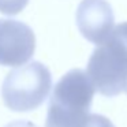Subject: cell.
<instances>
[{"label": "cell", "instance_id": "cell-7", "mask_svg": "<svg viewBox=\"0 0 127 127\" xmlns=\"http://www.w3.org/2000/svg\"><path fill=\"white\" fill-rule=\"evenodd\" d=\"M83 127H113V124L105 116L97 115V113H90Z\"/></svg>", "mask_w": 127, "mask_h": 127}, {"label": "cell", "instance_id": "cell-8", "mask_svg": "<svg viewBox=\"0 0 127 127\" xmlns=\"http://www.w3.org/2000/svg\"><path fill=\"white\" fill-rule=\"evenodd\" d=\"M4 127H37V126L33 124L32 122H28V120H15V122L8 123Z\"/></svg>", "mask_w": 127, "mask_h": 127}, {"label": "cell", "instance_id": "cell-5", "mask_svg": "<svg viewBox=\"0 0 127 127\" xmlns=\"http://www.w3.org/2000/svg\"><path fill=\"white\" fill-rule=\"evenodd\" d=\"M78 30L88 41L101 44L113 29L112 7L107 0H82L75 14Z\"/></svg>", "mask_w": 127, "mask_h": 127}, {"label": "cell", "instance_id": "cell-6", "mask_svg": "<svg viewBox=\"0 0 127 127\" xmlns=\"http://www.w3.org/2000/svg\"><path fill=\"white\" fill-rule=\"evenodd\" d=\"M29 0H0V12L4 15H17L28 6Z\"/></svg>", "mask_w": 127, "mask_h": 127}, {"label": "cell", "instance_id": "cell-9", "mask_svg": "<svg viewBox=\"0 0 127 127\" xmlns=\"http://www.w3.org/2000/svg\"><path fill=\"white\" fill-rule=\"evenodd\" d=\"M123 92H126V93H127V78H126V81H124V85H123Z\"/></svg>", "mask_w": 127, "mask_h": 127}, {"label": "cell", "instance_id": "cell-1", "mask_svg": "<svg viewBox=\"0 0 127 127\" xmlns=\"http://www.w3.org/2000/svg\"><path fill=\"white\" fill-rule=\"evenodd\" d=\"M94 92L86 71L70 70L53 88L45 127H83L90 115Z\"/></svg>", "mask_w": 127, "mask_h": 127}, {"label": "cell", "instance_id": "cell-4", "mask_svg": "<svg viewBox=\"0 0 127 127\" xmlns=\"http://www.w3.org/2000/svg\"><path fill=\"white\" fill-rule=\"evenodd\" d=\"M36 36L30 26L14 19H0V66L17 67L30 60Z\"/></svg>", "mask_w": 127, "mask_h": 127}, {"label": "cell", "instance_id": "cell-2", "mask_svg": "<svg viewBox=\"0 0 127 127\" xmlns=\"http://www.w3.org/2000/svg\"><path fill=\"white\" fill-rule=\"evenodd\" d=\"M94 90L105 97L123 92L127 78V22L112 29L109 36L97 45L86 68Z\"/></svg>", "mask_w": 127, "mask_h": 127}, {"label": "cell", "instance_id": "cell-3", "mask_svg": "<svg viewBox=\"0 0 127 127\" xmlns=\"http://www.w3.org/2000/svg\"><path fill=\"white\" fill-rule=\"evenodd\" d=\"M52 77L47 66L32 62L7 74L1 86V97L7 108L17 112L37 109L49 94Z\"/></svg>", "mask_w": 127, "mask_h": 127}]
</instances>
